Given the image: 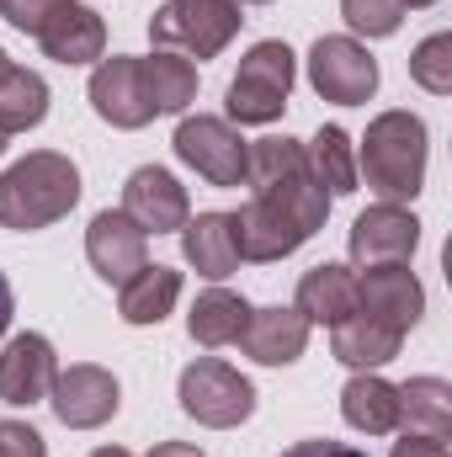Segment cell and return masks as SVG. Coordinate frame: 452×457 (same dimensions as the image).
<instances>
[{"instance_id":"obj_1","label":"cell","mask_w":452,"mask_h":457,"mask_svg":"<svg viewBox=\"0 0 452 457\" xmlns=\"http://www.w3.org/2000/svg\"><path fill=\"white\" fill-rule=\"evenodd\" d=\"M331 219V192L314 176L250 192V203L234 213V234H239V261L272 266L293 250H304Z\"/></svg>"},{"instance_id":"obj_2","label":"cell","mask_w":452,"mask_h":457,"mask_svg":"<svg viewBox=\"0 0 452 457\" xmlns=\"http://www.w3.org/2000/svg\"><path fill=\"white\" fill-rule=\"evenodd\" d=\"M426 154L431 133L421 117L399 107L378 112L356 144V181H367V192H378L383 203H410L426 187Z\"/></svg>"},{"instance_id":"obj_3","label":"cell","mask_w":452,"mask_h":457,"mask_svg":"<svg viewBox=\"0 0 452 457\" xmlns=\"http://www.w3.org/2000/svg\"><path fill=\"white\" fill-rule=\"evenodd\" d=\"M80 203V170L70 154L32 149L11 170H0V228L32 234V228L59 224Z\"/></svg>"},{"instance_id":"obj_4","label":"cell","mask_w":452,"mask_h":457,"mask_svg":"<svg viewBox=\"0 0 452 457\" xmlns=\"http://www.w3.org/2000/svg\"><path fill=\"white\" fill-rule=\"evenodd\" d=\"M293 80H298V59L288 43L277 37H261L245 48L234 80L224 91V107H229V122L239 128H266L288 112V96H293Z\"/></svg>"},{"instance_id":"obj_5","label":"cell","mask_w":452,"mask_h":457,"mask_svg":"<svg viewBox=\"0 0 452 457\" xmlns=\"http://www.w3.org/2000/svg\"><path fill=\"white\" fill-rule=\"evenodd\" d=\"M176 399H181V410H187L197 426H208V431H234V426H245V420L255 415V383H250L239 367L219 361V356H197V361L181 372Z\"/></svg>"},{"instance_id":"obj_6","label":"cell","mask_w":452,"mask_h":457,"mask_svg":"<svg viewBox=\"0 0 452 457\" xmlns=\"http://www.w3.org/2000/svg\"><path fill=\"white\" fill-rule=\"evenodd\" d=\"M239 5L234 0H165L149 16V37L155 48H176L192 59H219L234 32H239Z\"/></svg>"},{"instance_id":"obj_7","label":"cell","mask_w":452,"mask_h":457,"mask_svg":"<svg viewBox=\"0 0 452 457\" xmlns=\"http://www.w3.org/2000/svg\"><path fill=\"white\" fill-rule=\"evenodd\" d=\"M176 160L187 165V170H197L208 187H245V149H250V138H239V128L229 122V117H181V128H176Z\"/></svg>"},{"instance_id":"obj_8","label":"cell","mask_w":452,"mask_h":457,"mask_svg":"<svg viewBox=\"0 0 452 457\" xmlns=\"http://www.w3.org/2000/svg\"><path fill=\"white\" fill-rule=\"evenodd\" d=\"M309 86L320 91V102H336V107H362L372 102L378 91V59L367 54V43L331 32L309 48Z\"/></svg>"},{"instance_id":"obj_9","label":"cell","mask_w":452,"mask_h":457,"mask_svg":"<svg viewBox=\"0 0 452 457\" xmlns=\"http://www.w3.org/2000/svg\"><path fill=\"white\" fill-rule=\"evenodd\" d=\"M48 404H54L59 426H70V431H96V426H107L117 415L122 388H117V378L107 367L75 361V367H59V378H54V388H48Z\"/></svg>"},{"instance_id":"obj_10","label":"cell","mask_w":452,"mask_h":457,"mask_svg":"<svg viewBox=\"0 0 452 457\" xmlns=\"http://www.w3.org/2000/svg\"><path fill=\"white\" fill-rule=\"evenodd\" d=\"M415 245H421V219L405 203H372L367 213H356V224L346 234V250L362 271L367 266H410Z\"/></svg>"},{"instance_id":"obj_11","label":"cell","mask_w":452,"mask_h":457,"mask_svg":"<svg viewBox=\"0 0 452 457\" xmlns=\"http://www.w3.org/2000/svg\"><path fill=\"white\" fill-rule=\"evenodd\" d=\"M91 107L102 122H113L122 133H138L144 122H155V107H149V91H144V75H138V59L133 54H113V59H96L91 70V86H86Z\"/></svg>"},{"instance_id":"obj_12","label":"cell","mask_w":452,"mask_h":457,"mask_svg":"<svg viewBox=\"0 0 452 457\" xmlns=\"http://www.w3.org/2000/svg\"><path fill=\"white\" fill-rule=\"evenodd\" d=\"M122 213L144 234H181L192 219V203H187V187L165 165H138L122 187Z\"/></svg>"},{"instance_id":"obj_13","label":"cell","mask_w":452,"mask_h":457,"mask_svg":"<svg viewBox=\"0 0 452 457\" xmlns=\"http://www.w3.org/2000/svg\"><path fill=\"white\" fill-rule=\"evenodd\" d=\"M356 309L383 320L389 330L410 336L421 325V314H426V287H421V277L410 266H367L356 277Z\"/></svg>"},{"instance_id":"obj_14","label":"cell","mask_w":452,"mask_h":457,"mask_svg":"<svg viewBox=\"0 0 452 457\" xmlns=\"http://www.w3.org/2000/svg\"><path fill=\"white\" fill-rule=\"evenodd\" d=\"M86 261H91V271L102 282L122 287L133 271L149 266V234L133 224L122 208H107V213H96L91 228H86Z\"/></svg>"},{"instance_id":"obj_15","label":"cell","mask_w":452,"mask_h":457,"mask_svg":"<svg viewBox=\"0 0 452 457\" xmlns=\"http://www.w3.org/2000/svg\"><path fill=\"white\" fill-rule=\"evenodd\" d=\"M38 48L54 64H96L107 59V21L86 5V0H59L48 11V21L38 27Z\"/></svg>"},{"instance_id":"obj_16","label":"cell","mask_w":452,"mask_h":457,"mask_svg":"<svg viewBox=\"0 0 452 457\" xmlns=\"http://www.w3.org/2000/svg\"><path fill=\"white\" fill-rule=\"evenodd\" d=\"M59 378V356H54V341L27 330V336H11L5 351H0V399L27 410V404H43L48 388Z\"/></svg>"},{"instance_id":"obj_17","label":"cell","mask_w":452,"mask_h":457,"mask_svg":"<svg viewBox=\"0 0 452 457\" xmlns=\"http://www.w3.org/2000/svg\"><path fill=\"white\" fill-rule=\"evenodd\" d=\"M309 345V320L298 309H250L245 320V336H239V351L261 367H293Z\"/></svg>"},{"instance_id":"obj_18","label":"cell","mask_w":452,"mask_h":457,"mask_svg":"<svg viewBox=\"0 0 452 457\" xmlns=\"http://www.w3.org/2000/svg\"><path fill=\"white\" fill-rule=\"evenodd\" d=\"M181 255L197 277L224 282L239 271V234H234V213H197L181 228Z\"/></svg>"},{"instance_id":"obj_19","label":"cell","mask_w":452,"mask_h":457,"mask_svg":"<svg viewBox=\"0 0 452 457\" xmlns=\"http://www.w3.org/2000/svg\"><path fill=\"white\" fill-rule=\"evenodd\" d=\"M399 345L405 336L399 330H389L383 320H372V314H351V320H340L331 325V356H336L340 367H351V372H378V367H389L394 356H399Z\"/></svg>"},{"instance_id":"obj_20","label":"cell","mask_w":452,"mask_h":457,"mask_svg":"<svg viewBox=\"0 0 452 457\" xmlns=\"http://www.w3.org/2000/svg\"><path fill=\"white\" fill-rule=\"evenodd\" d=\"M309 325H340L356 314V271L325 261V266H309L304 282H298V303H293Z\"/></svg>"},{"instance_id":"obj_21","label":"cell","mask_w":452,"mask_h":457,"mask_svg":"<svg viewBox=\"0 0 452 457\" xmlns=\"http://www.w3.org/2000/svg\"><path fill=\"white\" fill-rule=\"evenodd\" d=\"M340 415L362 436H394L399 431V388L378 372H356L340 388Z\"/></svg>"},{"instance_id":"obj_22","label":"cell","mask_w":452,"mask_h":457,"mask_svg":"<svg viewBox=\"0 0 452 457\" xmlns=\"http://www.w3.org/2000/svg\"><path fill=\"white\" fill-rule=\"evenodd\" d=\"M181 298V271L176 266H144L117 287V314L128 325H160Z\"/></svg>"},{"instance_id":"obj_23","label":"cell","mask_w":452,"mask_h":457,"mask_svg":"<svg viewBox=\"0 0 452 457\" xmlns=\"http://www.w3.org/2000/svg\"><path fill=\"white\" fill-rule=\"evenodd\" d=\"M399 388V431L410 436H452V383L448 378H410Z\"/></svg>"},{"instance_id":"obj_24","label":"cell","mask_w":452,"mask_h":457,"mask_svg":"<svg viewBox=\"0 0 452 457\" xmlns=\"http://www.w3.org/2000/svg\"><path fill=\"white\" fill-rule=\"evenodd\" d=\"M138 75L155 112H187L197 102V64L176 48H155L149 59H138Z\"/></svg>"},{"instance_id":"obj_25","label":"cell","mask_w":452,"mask_h":457,"mask_svg":"<svg viewBox=\"0 0 452 457\" xmlns=\"http://www.w3.org/2000/svg\"><path fill=\"white\" fill-rule=\"evenodd\" d=\"M245 320H250V303H245L239 293H229V287H208V293L192 303V314H187V336H192L197 345H208V351H219V345H239Z\"/></svg>"},{"instance_id":"obj_26","label":"cell","mask_w":452,"mask_h":457,"mask_svg":"<svg viewBox=\"0 0 452 457\" xmlns=\"http://www.w3.org/2000/svg\"><path fill=\"white\" fill-rule=\"evenodd\" d=\"M48 117V80L21 64H0V133H27Z\"/></svg>"},{"instance_id":"obj_27","label":"cell","mask_w":452,"mask_h":457,"mask_svg":"<svg viewBox=\"0 0 452 457\" xmlns=\"http://www.w3.org/2000/svg\"><path fill=\"white\" fill-rule=\"evenodd\" d=\"M304 160H309V176L331 192V197H346V192H356L362 181H356V149H351V133L346 128H320L309 144H304Z\"/></svg>"},{"instance_id":"obj_28","label":"cell","mask_w":452,"mask_h":457,"mask_svg":"<svg viewBox=\"0 0 452 457\" xmlns=\"http://www.w3.org/2000/svg\"><path fill=\"white\" fill-rule=\"evenodd\" d=\"M410 80L431 96H448L452 91V32H431L415 43L410 54Z\"/></svg>"},{"instance_id":"obj_29","label":"cell","mask_w":452,"mask_h":457,"mask_svg":"<svg viewBox=\"0 0 452 457\" xmlns=\"http://www.w3.org/2000/svg\"><path fill=\"white\" fill-rule=\"evenodd\" d=\"M340 16L356 37H394L405 21V0H340Z\"/></svg>"},{"instance_id":"obj_30","label":"cell","mask_w":452,"mask_h":457,"mask_svg":"<svg viewBox=\"0 0 452 457\" xmlns=\"http://www.w3.org/2000/svg\"><path fill=\"white\" fill-rule=\"evenodd\" d=\"M0 457H48V442L27 420H0Z\"/></svg>"},{"instance_id":"obj_31","label":"cell","mask_w":452,"mask_h":457,"mask_svg":"<svg viewBox=\"0 0 452 457\" xmlns=\"http://www.w3.org/2000/svg\"><path fill=\"white\" fill-rule=\"evenodd\" d=\"M54 5H59V0H0V16H5L16 32H32V37H38V27L48 21Z\"/></svg>"},{"instance_id":"obj_32","label":"cell","mask_w":452,"mask_h":457,"mask_svg":"<svg viewBox=\"0 0 452 457\" xmlns=\"http://www.w3.org/2000/svg\"><path fill=\"white\" fill-rule=\"evenodd\" d=\"M282 457H367L362 447H351V442H331V436H314V442H293Z\"/></svg>"},{"instance_id":"obj_33","label":"cell","mask_w":452,"mask_h":457,"mask_svg":"<svg viewBox=\"0 0 452 457\" xmlns=\"http://www.w3.org/2000/svg\"><path fill=\"white\" fill-rule=\"evenodd\" d=\"M394 457H452V447L442 436H410V431H405V436L394 442Z\"/></svg>"},{"instance_id":"obj_34","label":"cell","mask_w":452,"mask_h":457,"mask_svg":"<svg viewBox=\"0 0 452 457\" xmlns=\"http://www.w3.org/2000/svg\"><path fill=\"white\" fill-rule=\"evenodd\" d=\"M149 457H203V447H192V442H160V447H149Z\"/></svg>"},{"instance_id":"obj_35","label":"cell","mask_w":452,"mask_h":457,"mask_svg":"<svg viewBox=\"0 0 452 457\" xmlns=\"http://www.w3.org/2000/svg\"><path fill=\"white\" fill-rule=\"evenodd\" d=\"M11 314H16V298H11V282H5V271H0V336L11 330Z\"/></svg>"},{"instance_id":"obj_36","label":"cell","mask_w":452,"mask_h":457,"mask_svg":"<svg viewBox=\"0 0 452 457\" xmlns=\"http://www.w3.org/2000/svg\"><path fill=\"white\" fill-rule=\"evenodd\" d=\"M91 457H133V453H128V447H96Z\"/></svg>"},{"instance_id":"obj_37","label":"cell","mask_w":452,"mask_h":457,"mask_svg":"<svg viewBox=\"0 0 452 457\" xmlns=\"http://www.w3.org/2000/svg\"><path fill=\"white\" fill-rule=\"evenodd\" d=\"M426 5H437V0H405V11H426Z\"/></svg>"},{"instance_id":"obj_38","label":"cell","mask_w":452,"mask_h":457,"mask_svg":"<svg viewBox=\"0 0 452 457\" xmlns=\"http://www.w3.org/2000/svg\"><path fill=\"white\" fill-rule=\"evenodd\" d=\"M234 5H272V0H234Z\"/></svg>"},{"instance_id":"obj_39","label":"cell","mask_w":452,"mask_h":457,"mask_svg":"<svg viewBox=\"0 0 452 457\" xmlns=\"http://www.w3.org/2000/svg\"><path fill=\"white\" fill-rule=\"evenodd\" d=\"M5 144H11V138H5V133H0V154H5Z\"/></svg>"},{"instance_id":"obj_40","label":"cell","mask_w":452,"mask_h":457,"mask_svg":"<svg viewBox=\"0 0 452 457\" xmlns=\"http://www.w3.org/2000/svg\"><path fill=\"white\" fill-rule=\"evenodd\" d=\"M0 64H5V48H0Z\"/></svg>"}]
</instances>
